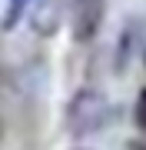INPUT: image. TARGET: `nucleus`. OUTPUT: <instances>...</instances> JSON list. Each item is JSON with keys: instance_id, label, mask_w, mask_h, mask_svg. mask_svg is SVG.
<instances>
[{"instance_id": "obj_1", "label": "nucleus", "mask_w": 146, "mask_h": 150, "mask_svg": "<svg viewBox=\"0 0 146 150\" xmlns=\"http://www.w3.org/2000/svg\"><path fill=\"white\" fill-rule=\"evenodd\" d=\"M106 117H110V97L96 87H80L66 103L63 123L70 137H87V134H96L106 123Z\"/></svg>"}, {"instance_id": "obj_2", "label": "nucleus", "mask_w": 146, "mask_h": 150, "mask_svg": "<svg viewBox=\"0 0 146 150\" xmlns=\"http://www.w3.org/2000/svg\"><path fill=\"white\" fill-rule=\"evenodd\" d=\"M103 17H106V0H73L70 7V33L73 40L87 43L100 33Z\"/></svg>"}, {"instance_id": "obj_3", "label": "nucleus", "mask_w": 146, "mask_h": 150, "mask_svg": "<svg viewBox=\"0 0 146 150\" xmlns=\"http://www.w3.org/2000/svg\"><path fill=\"white\" fill-rule=\"evenodd\" d=\"M66 0H33L30 10V27L37 37H53L60 30V20H63Z\"/></svg>"}, {"instance_id": "obj_4", "label": "nucleus", "mask_w": 146, "mask_h": 150, "mask_svg": "<svg viewBox=\"0 0 146 150\" xmlns=\"http://www.w3.org/2000/svg\"><path fill=\"white\" fill-rule=\"evenodd\" d=\"M23 13H27V0H7V10L0 17V30H13Z\"/></svg>"}, {"instance_id": "obj_5", "label": "nucleus", "mask_w": 146, "mask_h": 150, "mask_svg": "<svg viewBox=\"0 0 146 150\" xmlns=\"http://www.w3.org/2000/svg\"><path fill=\"white\" fill-rule=\"evenodd\" d=\"M133 120H136V127L146 130V87L140 90V97H136V107H133Z\"/></svg>"}, {"instance_id": "obj_6", "label": "nucleus", "mask_w": 146, "mask_h": 150, "mask_svg": "<svg viewBox=\"0 0 146 150\" xmlns=\"http://www.w3.org/2000/svg\"><path fill=\"white\" fill-rule=\"evenodd\" d=\"M126 150H146V140H126Z\"/></svg>"}, {"instance_id": "obj_7", "label": "nucleus", "mask_w": 146, "mask_h": 150, "mask_svg": "<svg viewBox=\"0 0 146 150\" xmlns=\"http://www.w3.org/2000/svg\"><path fill=\"white\" fill-rule=\"evenodd\" d=\"M76 150H83V147H76Z\"/></svg>"}]
</instances>
